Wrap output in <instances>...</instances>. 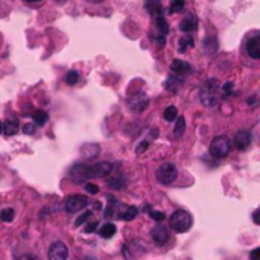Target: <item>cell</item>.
Listing matches in <instances>:
<instances>
[{
  "label": "cell",
  "instance_id": "6da1fadb",
  "mask_svg": "<svg viewBox=\"0 0 260 260\" xmlns=\"http://www.w3.org/2000/svg\"><path fill=\"white\" fill-rule=\"evenodd\" d=\"M219 97H221V84L216 78H210L207 79L201 90H200V101L204 107L207 108H212L219 102Z\"/></svg>",
  "mask_w": 260,
  "mask_h": 260
},
{
  "label": "cell",
  "instance_id": "7a4b0ae2",
  "mask_svg": "<svg viewBox=\"0 0 260 260\" xmlns=\"http://www.w3.org/2000/svg\"><path fill=\"white\" fill-rule=\"evenodd\" d=\"M192 227V216L186 210H175L170 216V228L175 233H186Z\"/></svg>",
  "mask_w": 260,
  "mask_h": 260
},
{
  "label": "cell",
  "instance_id": "3957f363",
  "mask_svg": "<svg viewBox=\"0 0 260 260\" xmlns=\"http://www.w3.org/2000/svg\"><path fill=\"white\" fill-rule=\"evenodd\" d=\"M231 151V142L227 135H218L210 143V155L215 158H224Z\"/></svg>",
  "mask_w": 260,
  "mask_h": 260
},
{
  "label": "cell",
  "instance_id": "277c9868",
  "mask_svg": "<svg viewBox=\"0 0 260 260\" xmlns=\"http://www.w3.org/2000/svg\"><path fill=\"white\" fill-rule=\"evenodd\" d=\"M155 177L160 184H172L178 177V169L173 163H163L158 166Z\"/></svg>",
  "mask_w": 260,
  "mask_h": 260
},
{
  "label": "cell",
  "instance_id": "5b68a950",
  "mask_svg": "<svg viewBox=\"0 0 260 260\" xmlns=\"http://www.w3.org/2000/svg\"><path fill=\"white\" fill-rule=\"evenodd\" d=\"M70 178L75 183H85L89 178H93L92 175V166L85 165V163H76L73 165L70 172H69Z\"/></svg>",
  "mask_w": 260,
  "mask_h": 260
},
{
  "label": "cell",
  "instance_id": "8992f818",
  "mask_svg": "<svg viewBox=\"0 0 260 260\" xmlns=\"http://www.w3.org/2000/svg\"><path fill=\"white\" fill-rule=\"evenodd\" d=\"M87 205H89V200L84 195H70L64 204L69 213H79Z\"/></svg>",
  "mask_w": 260,
  "mask_h": 260
},
{
  "label": "cell",
  "instance_id": "52a82bcc",
  "mask_svg": "<svg viewBox=\"0 0 260 260\" xmlns=\"http://www.w3.org/2000/svg\"><path fill=\"white\" fill-rule=\"evenodd\" d=\"M47 257L49 260H67L69 257V248L64 242H54L51 245V248L47 251Z\"/></svg>",
  "mask_w": 260,
  "mask_h": 260
},
{
  "label": "cell",
  "instance_id": "ba28073f",
  "mask_svg": "<svg viewBox=\"0 0 260 260\" xmlns=\"http://www.w3.org/2000/svg\"><path fill=\"white\" fill-rule=\"evenodd\" d=\"M170 72H172V76L183 81L186 76L190 75L192 67L189 63H186L183 59H175V61H172V64H170Z\"/></svg>",
  "mask_w": 260,
  "mask_h": 260
},
{
  "label": "cell",
  "instance_id": "9c48e42d",
  "mask_svg": "<svg viewBox=\"0 0 260 260\" xmlns=\"http://www.w3.org/2000/svg\"><path fill=\"white\" fill-rule=\"evenodd\" d=\"M151 236H152V241L158 245V246H163L167 243L169 241V230L166 225L163 224H157L152 230H151Z\"/></svg>",
  "mask_w": 260,
  "mask_h": 260
},
{
  "label": "cell",
  "instance_id": "30bf717a",
  "mask_svg": "<svg viewBox=\"0 0 260 260\" xmlns=\"http://www.w3.org/2000/svg\"><path fill=\"white\" fill-rule=\"evenodd\" d=\"M250 145H251V132L245 130L238 131L236 135H234V146H236L239 151H245V149H248Z\"/></svg>",
  "mask_w": 260,
  "mask_h": 260
},
{
  "label": "cell",
  "instance_id": "8fae6325",
  "mask_svg": "<svg viewBox=\"0 0 260 260\" xmlns=\"http://www.w3.org/2000/svg\"><path fill=\"white\" fill-rule=\"evenodd\" d=\"M90 166H92V175H93V178H96V177H101V178L107 177L114 169L113 163H110V162H99V163H94V165H90Z\"/></svg>",
  "mask_w": 260,
  "mask_h": 260
},
{
  "label": "cell",
  "instance_id": "7c38bea8",
  "mask_svg": "<svg viewBox=\"0 0 260 260\" xmlns=\"http://www.w3.org/2000/svg\"><path fill=\"white\" fill-rule=\"evenodd\" d=\"M246 52L253 59H260V38L259 37H253L251 40L246 43Z\"/></svg>",
  "mask_w": 260,
  "mask_h": 260
},
{
  "label": "cell",
  "instance_id": "4fadbf2b",
  "mask_svg": "<svg viewBox=\"0 0 260 260\" xmlns=\"http://www.w3.org/2000/svg\"><path fill=\"white\" fill-rule=\"evenodd\" d=\"M196 28H198V20H196V17L192 16V14H189L187 17H184V19L181 20V23H180V29H181L183 32H186V34L196 31Z\"/></svg>",
  "mask_w": 260,
  "mask_h": 260
},
{
  "label": "cell",
  "instance_id": "5bb4252c",
  "mask_svg": "<svg viewBox=\"0 0 260 260\" xmlns=\"http://www.w3.org/2000/svg\"><path fill=\"white\" fill-rule=\"evenodd\" d=\"M145 8L149 12V16H152L154 19L158 17L160 14H163V6L160 0H146L145 2Z\"/></svg>",
  "mask_w": 260,
  "mask_h": 260
},
{
  "label": "cell",
  "instance_id": "9a60e30c",
  "mask_svg": "<svg viewBox=\"0 0 260 260\" xmlns=\"http://www.w3.org/2000/svg\"><path fill=\"white\" fill-rule=\"evenodd\" d=\"M155 26H157V31H158V35L160 37H166L167 32H169V24L166 21V17L165 14H160L158 17H155Z\"/></svg>",
  "mask_w": 260,
  "mask_h": 260
},
{
  "label": "cell",
  "instance_id": "2e32d148",
  "mask_svg": "<svg viewBox=\"0 0 260 260\" xmlns=\"http://www.w3.org/2000/svg\"><path fill=\"white\" fill-rule=\"evenodd\" d=\"M2 131H5V135H14L19 131V120L17 119H8L3 125Z\"/></svg>",
  "mask_w": 260,
  "mask_h": 260
},
{
  "label": "cell",
  "instance_id": "e0dca14e",
  "mask_svg": "<svg viewBox=\"0 0 260 260\" xmlns=\"http://www.w3.org/2000/svg\"><path fill=\"white\" fill-rule=\"evenodd\" d=\"M139 96L140 94H137L134 99H131V101H130V107L132 108V111H135V113H140V111H143L148 107V97H145L143 101L140 102L139 101Z\"/></svg>",
  "mask_w": 260,
  "mask_h": 260
},
{
  "label": "cell",
  "instance_id": "ac0fdd59",
  "mask_svg": "<svg viewBox=\"0 0 260 260\" xmlns=\"http://www.w3.org/2000/svg\"><path fill=\"white\" fill-rule=\"evenodd\" d=\"M184 131H186V119L183 116H180V117H177L175 128H173V135H175V139H181L184 135Z\"/></svg>",
  "mask_w": 260,
  "mask_h": 260
},
{
  "label": "cell",
  "instance_id": "d6986e66",
  "mask_svg": "<svg viewBox=\"0 0 260 260\" xmlns=\"http://www.w3.org/2000/svg\"><path fill=\"white\" fill-rule=\"evenodd\" d=\"M107 184L110 186L111 189H116V190H120L123 186H125V178L122 175H113L111 178L107 180Z\"/></svg>",
  "mask_w": 260,
  "mask_h": 260
},
{
  "label": "cell",
  "instance_id": "ffe728a7",
  "mask_svg": "<svg viewBox=\"0 0 260 260\" xmlns=\"http://www.w3.org/2000/svg\"><path fill=\"white\" fill-rule=\"evenodd\" d=\"M114 233H116L114 224H104L101 228H99V234L105 239H110L111 236H114Z\"/></svg>",
  "mask_w": 260,
  "mask_h": 260
},
{
  "label": "cell",
  "instance_id": "44dd1931",
  "mask_svg": "<svg viewBox=\"0 0 260 260\" xmlns=\"http://www.w3.org/2000/svg\"><path fill=\"white\" fill-rule=\"evenodd\" d=\"M99 154V146L92 143V145H84L82 146V155L84 157H96Z\"/></svg>",
  "mask_w": 260,
  "mask_h": 260
},
{
  "label": "cell",
  "instance_id": "7402d4cb",
  "mask_svg": "<svg viewBox=\"0 0 260 260\" xmlns=\"http://www.w3.org/2000/svg\"><path fill=\"white\" fill-rule=\"evenodd\" d=\"M178 47H180V52L184 54L186 51H187V49L193 47V38H192L190 35L183 37V38L180 40V43H178Z\"/></svg>",
  "mask_w": 260,
  "mask_h": 260
},
{
  "label": "cell",
  "instance_id": "603a6c76",
  "mask_svg": "<svg viewBox=\"0 0 260 260\" xmlns=\"http://www.w3.org/2000/svg\"><path fill=\"white\" fill-rule=\"evenodd\" d=\"M137 213H139V208L134 207V205H130V207H127L125 210H123L122 219L123 221H132L135 216H137Z\"/></svg>",
  "mask_w": 260,
  "mask_h": 260
},
{
  "label": "cell",
  "instance_id": "cb8c5ba5",
  "mask_svg": "<svg viewBox=\"0 0 260 260\" xmlns=\"http://www.w3.org/2000/svg\"><path fill=\"white\" fill-rule=\"evenodd\" d=\"M163 117H165L166 122H173V120L178 117V110L173 107V105L167 107V108L165 110V113H163Z\"/></svg>",
  "mask_w": 260,
  "mask_h": 260
},
{
  "label": "cell",
  "instance_id": "d4e9b609",
  "mask_svg": "<svg viewBox=\"0 0 260 260\" xmlns=\"http://www.w3.org/2000/svg\"><path fill=\"white\" fill-rule=\"evenodd\" d=\"M34 120H35V125L43 127L44 123L47 122V113H46V111H43V110L35 111V114H34Z\"/></svg>",
  "mask_w": 260,
  "mask_h": 260
},
{
  "label": "cell",
  "instance_id": "484cf974",
  "mask_svg": "<svg viewBox=\"0 0 260 260\" xmlns=\"http://www.w3.org/2000/svg\"><path fill=\"white\" fill-rule=\"evenodd\" d=\"M180 79L175 78V76H169L167 81H166V89L170 92V93H175L178 90V85H180Z\"/></svg>",
  "mask_w": 260,
  "mask_h": 260
},
{
  "label": "cell",
  "instance_id": "4316f807",
  "mask_svg": "<svg viewBox=\"0 0 260 260\" xmlns=\"http://www.w3.org/2000/svg\"><path fill=\"white\" fill-rule=\"evenodd\" d=\"M184 5H186L184 0H170L169 11L170 12H181L184 9Z\"/></svg>",
  "mask_w": 260,
  "mask_h": 260
},
{
  "label": "cell",
  "instance_id": "83f0119b",
  "mask_svg": "<svg viewBox=\"0 0 260 260\" xmlns=\"http://www.w3.org/2000/svg\"><path fill=\"white\" fill-rule=\"evenodd\" d=\"M14 216H16V212L12 208H5V210H2V213H0V219L3 222H11L14 219Z\"/></svg>",
  "mask_w": 260,
  "mask_h": 260
},
{
  "label": "cell",
  "instance_id": "f1b7e54d",
  "mask_svg": "<svg viewBox=\"0 0 260 260\" xmlns=\"http://www.w3.org/2000/svg\"><path fill=\"white\" fill-rule=\"evenodd\" d=\"M78 79H79V73L76 70H70L66 75V82L69 85H75L78 82Z\"/></svg>",
  "mask_w": 260,
  "mask_h": 260
},
{
  "label": "cell",
  "instance_id": "f546056e",
  "mask_svg": "<svg viewBox=\"0 0 260 260\" xmlns=\"http://www.w3.org/2000/svg\"><path fill=\"white\" fill-rule=\"evenodd\" d=\"M221 93L224 97L233 94V82H225L224 85H221Z\"/></svg>",
  "mask_w": 260,
  "mask_h": 260
},
{
  "label": "cell",
  "instance_id": "4dcf8cb0",
  "mask_svg": "<svg viewBox=\"0 0 260 260\" xmlns=\"http://www.w3.org/2000/svg\"><path fill=\"white\" fill-rule=\"evenodd\" d=\"M90 216H92V212H85V213L79 215V216H78V219L75 221V225H76V227L82 225L84 222H87V219H90Z\"/></svg>",
  "mask_w": 260,
  "mask_h": 260
},
{
  "label": "cell",
  "instance_id": "1f68e13d",
  "mask_svg": "<svg viewBox=\"0 0 260 260\" xmlns=\"http://www.w3.org/2000/svg\"><path fill=\"white\" fill-rule=\"evenodd\" d=\"M149 215H151V218H152L155 222H163L165 218H166V215H165L163 212H158V210H154V212H151Z\"/></svg>",
  "mask_w": 260,
  "mask_h": 260
},
{
  "label": "cell",
  "instance_id": "d6a6232c",
  "mask_svg": "<svg viewBox=\"0 0 260 260\" xmlns=\"http://www.w3.org/2000/svg\"><path fill=\"white\" fill-rule=\"evenodd\" d=\"M85 190L89 192L90 195H96V193H99V187L96 184H93V183H87L85 184Z\"/></svg>",
  "mask_w": 260,
  "mask_h": 260
},
{
  "label": "cell",
  "instance_id": "836d02e7",
  "mask_svg": "<svg viewBox=\"0 0 260 260\" xmlns=\"http://www.w3.org/2000/svg\"><path fill=\"white\" fill-rule=\"evenodd\" d=\"M23 132L24 134H34L35 132V123H26V125H23Z\"/></svg>",
  "mask_w": 260,
  "mask_h": 260
},
{
  "label": "cell",
  "instance_id": "e575fe53",
  "mask_svg": "<svg viewBox=\"0 0 260 260\" xmlns=\"http://www.w3.org/2000/svg\"><path fill=\"white\" fill-rule=\"evenodd\" d=\"M148 146H149V142H146V140L142 142V143L137 146V149H135V152H137V154H143V152L148 149Z\"/></svg>",
  "mask_w": 260,
  "mask_h": 260
},
{
  "label": "cell",
  "instance_id": "d590c367",
  "mask_svg": "<svg viewBox=\"0 0 260 260\" xmlns=\"http://www.w3.org/2000/svg\"><path fill=\"white\" fill-rule=\"evenodd\" d=\"M19 260H40V259L35 254H23L21 257H19Z\"/></svg>",
  "mask_w": 260,
  "mask_h": 260
},
{
  "label": "cell",
  "instance_id": "8d00e7d4",
  "mask_svg": "<svg viewBox=\"0 0 260 260\" xmlns=\"http://www.w3.org/2000/svg\"><path fill=\"white\" fill-rule=\"evenodd\" d=\"M96 228H97V222H92V224L85 227V233H93Z\"/></svg>",
  "mask_w": 260,
  "mask_h": 260
},
{
  "label": "cell",
  "instance_id": "74e56055",
  "mask_svg": "<svg viewBox=\"0 0 260 260\" xmlns=\"http://www.w3.org/2000/svg\"><path fill=\"white\" fill-rule=\"evenodd\" d=\"M251 260H260V248H254L251 251Z\"/></svg>",
  "mask_w": 260,
  "mask_h": 260
},
{
  "label": "cell",
  "instance_id": "f35d334b",
  "mask_svg": "<svg viewBox=\"0 0 260 260\" xmlns=\"http://www.w3.org/2000/svg\"><path fill=\"white\" fill-rule=\"evenodd\" d=\"M253 219H254V224H260V221H259V210H256L254 212V216H253Z\"/></svg>",
  "mask_w": 260,
  "mask_h": 260
},
{
  "label": "cell",
  "instance_id": "ab89813d",
  "mask_svg": "<svg viewBox=\"0 0 260 260\" xmlns=\"http://www.w3.org/2000/svg\"><path fill=\"white\" fill-rule=\"evenodd\" d=\"M87 2H90V3H101V2H104V0H87Z\"/></svg>",
  "mask_w": 260,
  "mask_h": 260
},
{
  "label": "cell",
  "instance_id": "60d3db41",
  "mask_svg": "<svg viewBox=\"0 0 260 260\" xmlns=\"http://www.w3.org/2000/svg\"><path fill=\"white\" fill-rule=\"evenodd\" d=\"M254 102H256V96H253V97L250 99V101H248V104H250V105H253Z\"/></svg>",
  "mask_w": 260,
  "mask_h": 260
},
{
  "label": "cell",
  "instance_id": "b9f144b4",
  "mask_svg": "<svg viewBox=\"0 0 260 260\" xmlns=\"http://www.w3.org/2000/svg\"><path fill=\"white\" fill-rule=\"evenodd\" d=\"M24 2H29V3H35V2H40V0H24Z\"/></svg>",
  "mask_w": 260,
  "mask_h": 260
},
{
  "label": "cell",
  "instance_id": "7bdbcfd3",
  "mask_svg": "<svg viewBox=\"0 0 260 260\" xmlns=\"http://www.w3.org/2000/svg\"><path fill=\"white\" fill-rule=\"evenodd\" d=\"M56 3H64V2H67V0H55Z\"/></svg>",
  "mask_w": 260,
  "mask_h": 260
},
{
  "label": "cell",
  "instance_id": "ee69618b",
  "mask_svg": "<svg viewBox=\"0 0 260 260\" xmlns=\"http://www.w3.org/2000/svg\"><path fill=\"white\" fill-rule=\"evenodd\" d=\"M2 125H3V123H2V120H0V132H2Z\"/></svg>",
  "mask_w": 260,
  "mask_h": 260
}]
</instances>
